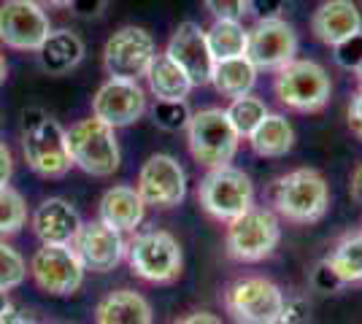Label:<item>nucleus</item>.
Listing matches in <instances>:
<instances>
[{
    "label": "nucleus",
    "instance_id": "nucleus-36",
    "mask_svg": "<svg viewBox=\"0 0 362 324\" xmlns=\"http://www.w3.org/2000/svg\"><path fill=\"white\" fill-rule=\"evenodd\" d=\"M14 176V155L6 140H0V186H6Z\"/></svg>",
    "mask_w": 362,
    "mask_h": 324
},
{
    "label": "nucleus",
    "instance_id": "nucleus-3",
    "mask_svg": "<svg viewBox=\"0 0 362 324\" xmlns=\"http://www.w3.org/2000/svg\"><path fill=\"white\" fill-rule=\"evenodd\" d=\"M68 138V155L78 170L95 179H106L122 162V149L117 130L103 124L95 116L78 119L65 130Z\"/></svg>",
    "mask_w": 362,
    "mask_h": 324
},
{
    "label": "nucleus",
    "instance_id": "nucleus-33",
    "mask_svg": "<svg viewBox=\"0 0 362 324\" xmlns=\"http://www.w3.org/2000/svg\"><path fill=\"white\" fill-rule=\"evenodd\" d=\"M311 319V306L300 294H284V306H281V316L279 324H308Z\"/></svg>",
    "mask_w": 362,
    "mask_h": 324
},
{
    "label": "nucleus",
    "instance_id": "nucleus-7",
    "mask_svg": "<svg viewBox=\"0 0 362 324\" xmlns=\"http://www.w3.org/2000/svg\"><path fill=\"white\" fill-rule=\"evenodd\" d=\"M197 203L216 222H233L255 205V184L235 165L211 168L197 184Z\"/></svg>",
    "mask_w": 362,
    "mask_h": 324
},
{
    "label": "nucleus",
    "instance_id": "nucleus-40",
    "mask_svg": "<svg viewBox=\"0 0 362 324\" xmlns=\"http://www.w3.org/2000/svg\"><path fill=\"white\" fill-rule=\"evenodd\" d=\"M0 324H35L30 316H25V313H19V311L11 306V308L6 311L3 316H0Z\"/></svg>",
    "mask_w": 362,
    "mask_h": 324
},
{
    "label": "nucleus",
    "instance_id": "nucleus-20",
    "mask_svg": "<svg viewBox=\"0 0 362 324\" xmlns=\"http://www.w3.org/2000/svg\"><path fill=\"white\" fill-rule=\"evenodd\" d=\"M146 216V205L136 192V186L117 184L103 192L98 203V219L117 232H136V227Z\"/></svg>",
    "mask_w": 362,
    "mask_h": 324
},
{
    "label": "nucleus",
    "instance_id": "nucleus-42",
    "mask_svg": "<svg viewBox=\"0 0 362 324\" xmlns=\"http://www.w3.org/2000/svg\"><path fill=\"white\" fill-rule=\"evenodd\" d=\"M6 76H8V62H6V54L0 52V84L6 81Z\"/></svg>",
    "mask_w": 362,
    "mask_h": 324
},
{
    "label": "nucleus",
    "instance_id": "nucleus-23",
    "mask_svg": "<svg viewBox=\"0 0 362 324\" xmlns=\"http://www.w3.org/2000/svg\"><path fill=\"white\" fill-rule=\"evenodd\" d=\"M144 78L149 84V92L157 100H187L189 92L195 90L192 78L187 76L165 52H157V57L151 60L149 71H146Z\"/></svg>",
    "mask_w": 362,
    "mask_h": 324
},
{
    "label": "nucleus",
    "instance_id": "nucleus-41",
    "mask_svg": "<svg viewBox=\"0 0 362 324\" xmlns=\"http://www.w3.org/2000/svg\"><path fill=\"white\" fill-rule=\"evenodd\" d=\"M33 3H38L44 11H60V8L71 6V0H33Z\"/></svg>",
    "mask_w": 362,
    "mask_h": 324
},
{
    "label": "nucleus",
    "instance_id": "nucleus-2",
    "mask_svg": "<svg viewBox=\"0 0 362 324\" xmlns=\"http://www.w3.org/2000/svg\"><path fill=\"white\" fill-rule=\"evenodd\" d=\"M271 205L289 224H314L330 208V184L317 168H295L273 181Z\"/></svg>",
    "mask_w": 362,
    "mask_h": 324
},
{
    "label": "nucleus",
    "instance_id": "nucleus-31",
    "mask_svg": "<svg viewBox=\"0 0 362 324\" xmlns=\"http://www.w3.org/2000/svg\"><path fill=\"white\" fill-rule=\"evenodd\" d=\"M189 116H192V111L187 108V100H157L154 108H151V119L165 133L187 130Z\"/></svg>",
    "mask_w": 362,
    "mask_h": 324
},
{
    "label": "nucleus",
    "instance_id": "nucleus-8",
    "mask_svg": "<svg viewBox=\"0 0 362 324\" xmlns=\"http://www.w3.org/2000/svg\"><path fill=\"white\" fill-rule=\"evenodd\" d=\"M281 244V219L271 208L252 205L246 214L227 222L225 248L235 263H262Z\"/></svg>",
    "mask_w": 362,
    "mask_h": 324
},
{
    "label": "nucleus",
    "instance_id": "nucleus-35",
    "mask_svg": "<svg viewBox=\"0 0 362 324\" xmlns=\"http://www.w3.org/2000/svg\"><path fill=\"white\" fill-rule=\"evenodd\" d=\"M349 130L362 138V87L354 92V97L349 100Z\"/></svg>",
    "mask_w": 362,
    "mask_h": 324
},
{
    "label": "nucleus",
    "instance_id": "nucleus-38",
    "mask_svg": "<svg viewBox=\"0 0 362 324\" xmlns=\"http://www.w3.org/2000/svg\"><path fill=\"white\" fill-rule=\"evenodd\" d=\"M106 6V0H71V11L78 16H95L100 14V8Z\"/></svg>",
    "mask_w": 362,
    "mask_h": 324
},
{
    "label": "nucleus",
    "instance_id": "nucleus-17",
    "mask_svg": "<svg viewBox=\"0 0 362 324\" xmlns=\"http://www.w3.org/2000/svg\"><path fill=\"white\" fill-rule=\"evenodd\" d=\"M165 54L192 78L195 87L211 81V71L216 60H214L209 41H206V30L197 22H181L168 41Z\"/></svg>",
    "mask_w": 362,
    "mask_h": 324
},
{
    "label": "nucleus",
    "instance_id": "nucleus-12",
    "mask_svg": "<svg viewBox=\"0 0 362 324\" xmlns=\"http://www.w3.org/2000/svg\"><path fill=\"white\" fill-rule=\"evenodd\" d=\"M298 32L281 16H259L255 28H249V44L246 57L255 62L257 71H271L276 73L287 62L298 57Z\"/></svg>",
    "mask_w": 362,
    "mask_h": 324
},
{
    "label": "nucleus",
    "instance_id": "nucleus-24",
    "mask_svg": "<svg viewBox=\"0 0 362 324\" xmlns=\"http://www.w3.org/2000/svg\"><path fill=\"white\" fill-rule=\"evenodd\" d=\"M259 71L255 68V62L249 60L246 54L241 57H230V60H216L211 71V81L214 90L222 95V97H243V95L255 92V84Z\"/></svg>",
    "mask_w": 362,
    "mask_h": 324
},
{
    "label": "nucleus",
    "instance_id": "nucleus-19",
    "mask_svg": "<svg viewBox=\"0 0 362 324\" xmlns=\"http://www.w3.org/2000/svg\"><path fill=\"white\" fill-rule=\"evenodd\" d=\"M30 227L41 244L71 246L81 230V216L65 198H46L35 205Z\"/></svg>",
    "mask_w": 362,
    "mask_h": 324
},
{
    "label": "nucleus",
    "instance_id": "nucleus-27",
    "mask_svg": "<svg viewBox=\"0 0 362 324\" xmlns=\"http://www.w3.org/2000/svg\"><path fill=\"white\" fill-rule=\"evenodd\" d=\"M206 41L214 60H230L246 54L249 30L243 28L241 19H214V25L206 30Z\"/></svg>",
    "mask_w": 362,
    "mask_h": 324
},
{
    "label": "nucleus",
    "instance_id": "nucleus-6",
    "mask_svg": "<svg viewBox=\"0 0 362 324\" xmlns=\"http://www.w3.org/2000/svg\"><path fill=\"white\" fill-rule=\"evenodd\" d=\"M222 306L235 324H279L284 289L265 276H241L225 287Z\"/></svg>",
    "mask_w": 362,
    "mask_h": 324
},
{
    "label": "nucleus",
    "instance_id": "nucleus-29",
    "mask_svg": "<svg viewBox=\"0 0 362 324\" xmlns=\"http://www.w3.org/2000/svg\"><path fill=\"white\" fill-rule=\"evenodd\" d=\"M28 224V203L14 186H0V238L16 235Z\"/></svg>",
    "mask_w": 362,
    "mask_h": 324
},
{
    "label": "nucleus",
    "instance_id": "nucleus-25",
    "mask_svg": "<svg viewBox=\"0 0 362 324\" xmlns=\"http://www.w3.org/2000/svg\"><path fill=\"white\" fill-rule=\"evenodd\" d=\"M249 146L257 157H284L295 146V127L284 114H268L262 124L249 136Z\"/></svg>",
    "mask_w": 362,
    "mask_h": 324
},
{
    "label": "nucleus",
    "instance_id": "nucleus-43",
    "mask_svg": "<svg viewBox=\"0 0 362 324\" xmlns=\"http://www.w3.org/2000/svg\"><path fill=\"white\" fill-rule=\"evenodd\" d=\"M8 308H11V303H8V292H0V316H3Z\"/></svg>",
    "mask_w": 362,
    "mask_h": 324
},
{
    "label": "nucleus",
    "instance_id": "nucleus-37",
    "mask_svg": "<svg viewBox=\"0 0 362 324\" xmlns=\"http://www.w3.org/2000/svg\"><path fill=\"white\" fill-rule=\"evenodd\" d=\"M173 324H225V322H222V316H216L214 311H189V313L179 316Z\"/></svg>",
    "mask_w": 362,
    "mask_h": 324
},
{
    "label": "nucleus",
    "instance_id": "nucleus-1",
    "mask_svg": "<svg viewBox=\"0 0 362 324\" xmlns=\"http://www.w3.org/2000/svg\"><path fill=\"white\" fill-rule=\"evenodd\" d=\"M22 155L28 168L41 179H62L74 168L65 127L38 106L22 111Z\"/></svg>",
    "mask_w": 362,
    "mask_h": 324
},
{
    "label": "nucleus",
    "instance_id": "nucleus-44",
    "mask_svg": "<svg viewBox=\"0 0 362 324\" xmlns=\"http://www.w3.org/2000/svg\"><path fill=\"white\" fill-rule=\"evenodd\" d=\"M354 73H357V81H360V87H362V60H360V65L354 68Z\"/></svg>",
    "mask_w": 362,
    "mask_h": 324
},
{
    "label": "nucleus",
    "instance_id": "nucleus-39",
    "mask_svg": "<svg viewBox=\"0 0 362 324\" xmlns=\"http://www.w3.org/2000/svg\"><path fill=\"white\" fill-rule=\"evenodd\" d=\"M349 195H351V200L362 205V162L354 168L351 179H349Z\"/></svg>",
    "mask_w": 362,
    "mask_h": 324
},
{
    "label": "nucleus",
    "instance_id": "nucleus-5",
    "mask_svg": "<svg viewBox=\"0 0 362 324\" xmlns=\"http://www.w3.org/2000/svg\"><path fill=\"white\" fill-rule=\"evenodd\" d=\"M187 146L197 165L211 170L235 160L241 138L233 130L225 108H200L187 122Z\"/></svg>",
    "mask_w": 362,
    "mask_h": 324
},
{
    "label": "nucleus",
    "instance_id": "nucleus-15",
    "mask_svg": "<svg viewBox=\"0 0 362 324\" xmlns=\"http://www.w3.org/2000/svg\"><path fill=\"white\" fill-rule=\"evenodd\" d=\"M144 114H146V92L138 81L108 78L92 97V116L114 130L136 124Z\"/></svg>",
    "mask_w": 362,
    "mask_h": 324
},
{
    "label": "nucleus",
    "instance_id": "nucleus-16",
    "mask_svg": "<svg viewBox=\"0 0 362 324\" xmlns=\"http://www.w3.org/2000/svg\"><path fill=\"white\" fill-rule=\"evenodd\" d=\"M76 257L81 260L84 270L92 273H108L127 257V241L124 235L111 230L100 219L95 222H81V230L71 244Z\"/></svg>",
    "mask_w": 362,
    "mask_h": 324
},
{
    "label": "nucleus",
    "instance_id": "nucleus-9",
    "mask_svg": "<svg viewBox=\"0 0 362 324\" xmlns=\"http://www.w3.org/2000/svg\"><path fill=\"white\" fill-rule=\"evenodd\" d=\"M127 265L146 284H173L184 268L179 238L168 230L138 232L127 244Z\"/></svg>",
    "mask_w": 362,
    "mask_h": 324
},
{
    "label": "nucleus",
    "instance_id": "nucleus-45",
    "mask_svg": "<svg viewBox=\"0 0 362 324\" xmlns=\"http://www.w3.org/2000/svg\"><path fill=\"white\" fill-rule=\"evenodd\" d=\"M360 230H362V227H360Z\"/></svg>",
    "mask_w": 362,
    "mask_h": 324
},
{
    "label": "nucleus",
    "instance_id": "nucleus-32",
    "mask_svg": "<svg viewBox=\"0 0 362 324\" xmlns=\"http://www.w3.org/2000/svg\"><path fill=\"white\" fill-rule=\"evenodd\" d=\"M214 19H243L252 11V0H203Z\"/></svg>",
    "mask_w": 362,
    "mask_h": 324
},
{
    "label": "nucleus",
    "instance_id": "nucleus-30",
    "mask_svg": "<svg viewBox=\"0 0 362 324\" xmlns=\"http://www.w3.org/2000/svg\"><path fill=\"white\" fill-rule=\"evenodd\" d=\"M28 278V260L0 238V292L19 289Z\"/></svg>",
    "mask_w": 362,
    "mask_h": 324
},
{
    "label": "nucleus",
    "instance_id": "nucleus-21",
    "mask_svg": "<svg viewBox=\"0 0 362 324\" xmlns=\"http://www.w3.org/2000/svg\"><path fill=\"white\" fill-rule=\"evenodd\" d=\"M87 54V47L81 41V35L68 28L52 30L46 35V41L38 47V62L49 76H68L76 71Z\"/></svg>",
    "mask_w": 362,
    "mask_h": 324
},
{
    "label": "nucleus",
    "instance_id": "nucleus-26",
    "mask_svg": "<svg viewBox=\"0 0 362 324\" xmlns=\"http://www.w3.org/2000/svg\"><path fill=\"white\" fill-rule=\"evenodd\" d=\"M325 263L330 265V270L344 287L362 284V230L344 232L325 257Z\"/></svg>",
    "mask_w": 362,
    "mask_h": 324
},
{
    "label": "nucleus",
    "instance_id": "nucleus-22",
    "mask_svg": "<svg viewBox=\"0 0 362 324\" xmlns=\"http://www.w3.org/2000/svg\"><path fill=\"white\" fill-rule=\"evenodd\" d=\"M95 324H154L151 303L136 289H114L100 297Z\"/></svg>",
    "mask_w": 362,
    "mask_h": 324
},
{
    "label": "nucleus",
    "instance_id": "nucleus-14",
    "mask_svg": "<svg viewBox=\"0 0 362 324\" xmlns=\"http://www.w3.org/2000/svg\"><path fill=\"white\" fill-rule=\"evenodd\" d=\"M52 32L49 14L33 0H6L0 6V44L16 52H38Z\"/></svg>",
    "mask_w": 362,
    "mask_h": 324
},
{
    "label": "nucleus",
    "instance_id": "nucleus-13",
    "mask_svg": "<svg viewBox=\"0 0 362 324\" xmlns=\"http://www.w3.org/2000/svg\"><path fill=\"white\" fill-rule=\"evenodd\" d=\"M136 192L146 208H176L187 198V173L170 155H151L136 179Z\"/></svg>",
    "mask_w": 362,
    "mask_h": 324
},
{
    "label": "nucleus",
    "instance_id": "nucleus-34",
    "mask_svg": "<svg viewBox=\"0 0 362 324\" xmlns=\"http://www.w3.org/2000/svg\"><path fill=\"white\" fill-rule=\"evenodd\" d=\"M311 281H314V287H317L319 292H338V289H344V284L338 281V276L332 273L330 265L325 263V260L317 265V270H314V278H311Z\"/></svg>",
    "mask_w": 362,
    "mask_h": 324
},
{
    "label": "nucleus",
    "instance_id": "nucleus-4",
    "mask_svg": "<svg viewBox=\"0 0 362 324\" xmlns=\"http://www.w3.org/2000/svg\"><path fill=\"white\" fill-rule=\"evenodd\" d=\"M273 92L281 106L298 114H319L330 103L332 81L330 73L317 60H300L295 57L284 68L276 71Z\"/></svg>",
    "mask_w": 362,
    "mask_h": 324
},
{
    "label": "nucleus",
    "instance_id": "nucleus-28",
    "mask_svg": "<svg viewBox=\"0 0 362 324\" xmlns=\"http://www.w3.org/2000/svg\"><path fill=\"white\" fill-rule=\"evenodd\" d=\"M225 114H227V119H230V124H233V130L238 133V138L246 140L257 127L262 124V119H265L271 111H268L265 100H262L259 95L249 92V95H243V97L230 100V106L225 108Z\"/></svg>",
    "mask_w": 362,
    "mask_h": 324
},
{
    "label": "nucleus",
    "instance_id": "nucleus-18",
    "mask_svg": "<svg viewBox=\"0 0 362 324\" xmlns=\"http://www.w3.org/2000/svg\"><path fill=\"white\" fill-rule=\"evenodd\" d=\"M311 32L325 47L338 49L362 35V14L354 0H322L311 16Z\"/></svg>",
    "mask_w": 362,
    "mask_h": 324
},
{
    "label": "nucleus",
    "instance_id": "nucleus-11",
    "mask_svg": "<svg viewBox=\"0 0 362 324\" xmlns=\"http://www.w3.org/2000/svg\"><path fill=\"white\" fill-rule=\"evenodd\" d=\"M157 57V44L146 28L124 25L114 32L103 47V68L108 78L138 81L146 76L151 60Z\"/></svg>",
    "mask_w": 362,
    "mask_h": 324
},
{
    "label": "nucleus",
    "instance_id": "nucleus-10",
    "mask_svg": "<svg viewBox=\"0 0 362 324\" xmlns=\"http://www.w3.org/2000/svg\"><path fill=\"white\" fill-rule=\"evenodd\" d=\"M28 273L35 287L52 297H71L84 287V265L76 257L74 246H54L41 244L30 257Z\"/></svg>",
    "mask_w": 362,
    "mask_h": 324
}]
</instances>
